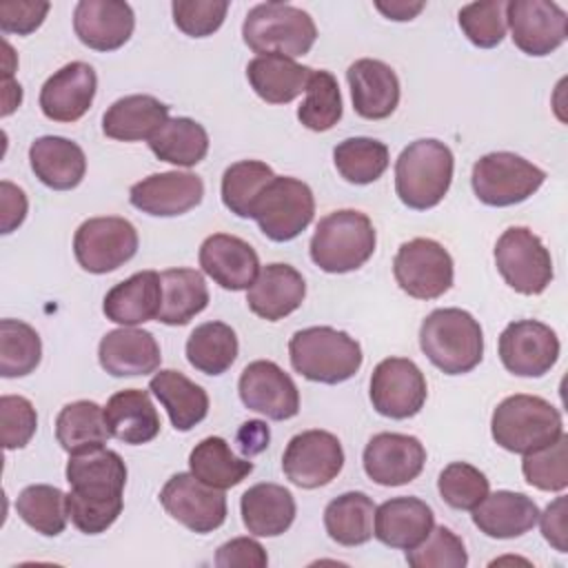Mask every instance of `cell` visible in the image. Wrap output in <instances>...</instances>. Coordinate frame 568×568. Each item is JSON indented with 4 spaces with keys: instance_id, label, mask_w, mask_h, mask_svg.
Listing matches in <instances>:
<instances>
[{
    "instance_id": "cell-54",
    "label": "cell",
    "mask_w": 568,
    "mask_h": 568,
    "mask_svg": "<svg viewBox=\"0 0 568 568\" xmlns=\"http://www.w3.org/2000/svg\"><path fill=\"white\" fill-rule=\"evenodd\" d=\"M266 564V550L251 537H235L222 544L215 552V566L220 568H264Z\"/></svg>"
},
{
    "instance_id": "cell-14",
    "label": "cell",
    "mask_w": 568,
    "mask_h": 568,
    "mask_svg": "<svg viewBox=\"0 0 568 568\" xmlns=\"http://www.w3.org/2000/svg\"><path fill=\"white\" fill-rule=\"evenodd\" d=\"M344 466V450L339 439L320 428L297 433L286 444L282 455V470L288 481L300 488H320L331 484Z\"/></svg>"
},
{
    "instance_id": "cell-31",
    "label": "cell",
    "mask_w": 568,
    "mask_h": 568,
    "mask_svg": "<svg viewBox=\"0 0 568 568\" xmlns=\"http://www.w3.org/2000/svg\"><path fill=\"white\" fill-rule=\"evenodd\" d=\"M104 422L111 437L131 446L155 439L162 426L151 395L140 388H124L111 395L104 406Z\"/></svg>"
},
{
    "instance_id": "cell-4",
    "label": "cell",
    "mask_w": 568,
    "mask_h": 568,
    "mask_svg": "<svg viewBox=\"0 0 568 568\" xmlns=\"http://www.w3.org/2000/svg\"><path fill=\"white\" fill-rule=\"evenodd\" d=\"M375 229L366 213L342 209L324 215L311 237V260L324 273H351L375 253Z\"/></svg>"
},
{
    "instance_id": "cell-3",
    "label": "cell",
    "mask_w": 568,
    "mask_h": 568,
    "mask_svg": "<svg viewBox=\"0 0 568 568\" xmlns=\"http://www.w3.org/2000/svg\"><path fill=\"white\" fill-rule=\"evenodd\" d=\"M455 158L453 151L435 140L410 142L395 162V191L402 204L415 211L437 206L450 189Z\"/></svg>"
},
{
    "instance_id": "cell-27",
    "label": "cell",
    "mask_w": 568,
    "mask_h": 568,
    "mask_svg": "<svg viewBox=\"0 0 568 568\" xmlns=\"http://www.w3.org/2000/svg\"><path fill=\"white\" fill-rule=\"evenodd\" d=\"M435 526L433 508L417 497H393L375 508L373 535L390 548L410 550L422 544Z\"/></svg>"
},
{
    "instance_id": "cell-50",
    "label": "cell",
    "mask_w": 568,
    "mask_h": 568,
    "mask_svg": "<svg viewBox=\"0 0 568 568\" xmlns=\"http://www.w3.org/2000/svg\"><path fill=\"white\" fill-rule=\"evenodd\" d=\"M406 561L413 568H464L468 555L462 537L446 526H433L422 544L406 550Z\"/></svg>"
},
{
    "instance_id": "cell-58",
    "label": "cell",
    "mask_w": 568,
    "mask_h": 568,
    "mask_svg": "<svg viewBox=\"0 0 568 568\" xmlns=\"http://www.w3.org/2000/svg\"><path fill=\"white\" fill-rule=\"evenodd\" d=\"M424 7H426V2H406V0L375 2V9H377L379 13H384L388 20H395V22L413 20Z\"/></svg>"
},
{
    "instance_id": "cell-12",
    "label": "cell",
    "mask_w": 568,
    "mask_h": 568,
    "mask_svg": "<svg viewBox=\"0 0 568 568\" xmlns=\"http://www.w3.org/2000/svg\"><path fill=\"white\" fill-rule=\"evenodd\" d=\"M395 282L415 300L442 297L453 286V257L430 237H415L397 248L393 260Z\"/></svg>"
},
{
    "instance_id": "cell-9",
    "label": "cell",
    "mask_w": 568,
    "mask_h": 568,
    "mask_svg": "<svg viewBox=\"0 0 568 568\" xmlns=\"http://www.w3.org/2000/svg\"><path fill=\"white\" fill-rule=\"evenodd\" d=\"M315 215V197L306 182L275 175L253 204L251 217L273 242L295 240Z\"/></svg>"
},
{
    "instance_id": "cell-29",
    "label": "cell",
    "mask_w": 568,
    "mask_h": 568,
    "mask_svg": "<svg viewBox=\"0 0 568 568\" xmlns=\"http://www.w3.org/2000/svg\"><path fill=\"white\" fill-rule=\"evenodd\" d=\"M162 306V277L155 271H140L115 284L106 295L102 311L106 320L122 326H138L158 320Z\"/></svg>"
},
{
    "instance_id": "cell-16",
    "label": "cell",
    "mask_w": 568,
    "mask_h": 568,
    "mask_svg": "<svg viewBox=\"0 0 568 568\" xmlns=\"http://www.w3.org/2000/svg\"><path fill=\"white\" fill-rule=\"evenodd\" d=\"M499 359L513 375L541 377L559 359V337L537 320L510 322L499 335Z\"/></svg>"
},
{
    "instance_id": "cell-59",
    "label": "cell",
    "mask_w": 568,
    "mask_h": 568,
    "mask_svg": "<svg viewBox=\"0 0 568 568\" xmlns=\"http://www.w3.org/2000/svg\"><path fill=\"white\" fill-rule=\"evenodd\" d=\"M4 109H2V115H9L20 102H22V87L18 82H13L11 78H4Z\"/></svg>"
},
{
    "instance_id": "cell-48",
    "label": "cell",
    "mask_w": 568,
    "mask_h": 568,
    "mask_svg": "<svg viewBox=\"0 0 568 568\" xmlns=\"http://www.w3.org/2000/svg\"><path fill=\"white\" fill-rule=\"evenodd\" d=\"M437 490L450 508L473 510L490 493V484L473 464L453 462L439 473Z\"/></svg>"
},
{
    "instance_id": "cell-21",
    "label": "cell",
    "mask_w": 568,
    "mask_h": 568,
    "mask_svg": "<svg viewBox=\"0 0 568 568\" xmlns=\"http://www.w3.org/2000/svg\"><path fill=\"white\" fill-rule=\"evenodd\" d=\"M98 75L87 62H69L58 69L40 89V109L53 122H75L93 104Z\"/></svg>"
},
{
    "instance_id": "cell-25",
    "label": "cell",
    "mask_w": 568,
    "mask_h": 568,
    "mask_svg": "<svg viewBox=\"0 0 568 568\" xmlns=\"http://www.w3.org/2000/svg\"><path fill=\"white\" fill-rule=\"evenodd\" d=\"M100 366L113 377L149 375L160 368L162 355L153 333L135 326L109 331L98 346Z\"/></svg>"
},
{
    "instance_id": "cell-24",
    "label": "cell",
    "mask_w": 568,
    "mask_h": 568,
    "mask_svg": "<svg viewBox=\"0 0 568 568\" xmlns=\"http://www.w3.org/2000/svg\"><path fill=\"white\" fill-rule=\"evenodd\" d=\"M306 297V282L291 264L273 262L260 268L255 282L246 288L248 308L266 320L277 322L302 306Z\"/></svg>"
},
{
    "instance_id": "cell-57",
    "label": "cell",
    "mask_w": 568,
    "mask_h": 568,
    "mask_svg": "<svg viewBox=\"0 0 568 568\" xmlns=\"http://www.w3.org/2000/svg\"><path fill=\"white\" fill-rule=\"evenodd\" d=\"M268 439H271L268 426L260 419H248L237 430V446H240L242 455H246V457L262 453L268 446Z\"/></svg>"
},
{
    "instance_id": "cell-22",
    "label": "cell",
    "mask_w": 568,
    "mask_h": 568,
    "mask_svg": "<svg viewBox=\"0 0 568 568\" xmlns=\"http://www.w3.org/2000/svg\"><path fill=\"white\" fill-rule=\"evenodd\" d=\"M78 40L93 51H115L135 29L131 4L122 0H80L73 9Z\"/></svg>"
},
{
    "instance_id": "cell-11",
    "label": "cell",
    "mask_w": 568,
    "mask_h": 568,
    "mask_svg": "<svg viewBox=\"0 0 568 568\" xmlns=\"http://www.w3.org/2000/svg\"><path fill=\"white\" fill-rule=\"evenodd\" d=\"M73 253L87 273H111L138 253V231L118 215L89 217L73 235Z\"/></svg>"
},
{
    "instance_id": "cell-2",
    "label": "cell",
    "mask_w": 568,
    "mask_h": 568,
    "mask_svg": "<svg viewBox=\"0 0 568 568\" xmlns=\"http://www.w3.org/2000/svg\"><path fill=\"white\" fill-rule=\"evenodd\" d=\"M419 348L442 373L464 375L484 357V333L468 311L435 308L422 322Z\"/></svg>"
},
{
    "instance_id": "cell-45",
    "label": "cell",
    "mask_w": 568,
    "mask_h": 568,
    "mask_svg": "<svg viewBox=\"0 0 568 568\" xmlns=\"http://www.w3.org/2000/svg\"><path fill=\"white\" fill-rule=\"evenodd\" d=\"M42 359V342L33 326L20 320L0 322V375L24 377L38 368Z\"/></svg>"
},
{
    "instance_id": "cell-51",
    "label": "cell",
    "mask_w": 568,
    "mask_h": 568,
    "mask_svg": "<svg viewBox=\"0 0 568 568\" xmlns=\"http://www.w3.org/2000/svg\"><path fill=\"white\" fill-rule=\"evenodd\" d=\"M175 27L191 38L215 33L229 11L226 0H175L171 4Z\"/></svg>"
},
{
    "instance_id": "cell-19",
    "label": "cell",
    "mask_w": 568,
    "mask_h": 568,
    "mask_svg": "<svg viewBox=\"0 0 568 568\" xmlns=\"http://www.w3.org/2000/svg\"><path fill=\"white\" fill-rule=\"evenodd\" d=\"M364 473L379 486H404L419 477L426 464L424 444L404 433H377L368 439Z\"/></svg>"
},
{
    "instance_id": "cell-32",
    "label": "cell",
    "mask_w": 568,
    "mask_h": 568,
    "mask_svg": "<svg viewBox=\"0 0 568 568\" xmlns=\"http://www.w3.org/2000/svg\"><path fill=\"white\" fill-rule=\"evenodd\" d=\"M169 120V106L153 95L135 93L115 100L102 115V131L106 138L120 142L151 140L155 131Z\"/></svg>"
},
{
    "instance_id": "cell-7",
    "label": "cell",
    "mask_w": 568,
    "mask_h": 568,
    "mask_svg": "<svg viewBox=\"0 0 568 568\" xmlns=\"http://www.w3.org/2000/svg\"><path fill=\"white\" fill-rule=\"evenodd\" d=\"M490 433L504 450L526 455L552 444L564 433V422L561 413L548 399L517 393L497 404Z\"/></svg>"
},
{
    "instance_id": "cell-6",
    "label": "cell",
    "mask_w": 568,
    "mask_h": 568,
    "mask_svg": "<svg viewBox=\"0 0 568 568\" xmlns=\"http://www.w3.org/2000/svg\"><path fill=\"white\" fill-rule=\"evenodd\" d=\"M242 38L253 53L293 60L311 51L317 40V27L304 9L273 0L255 4L246 13Z\"/></svg>"
},
{
    "instance_id": "cell-44",
    "label": "cell",
    "mask_w": 568,
    "mask_h": 568,
    "mask_svg": "<svg viewBox=\"0 0 568 568\" xmlns=\"http://www.w3.org/2000/svg\"><path fill=\"white\" fill-rule=\"evenodd\" d=\"M275 178L273 169L260 160H240L222 175V202L237 217H251L253 204L264 186Z\"/></svg>"
},
{
    "instance_id": "cell-52",
    "label": "cell",
    "mask_w": 568,
    "mask_h": 568,
    "mask_svg": "<svg viewBox=\"0 0 568 568\" xmlns=\"http://www.w3.org/2000/svg\"><path fill=\"white\" fill-rule=\"evenodd\" d=\"M0 426H2V446L7 450L24 448L38 428V415L33 404L22 395H2Z\"/></svg>"
},
{
    "instance_id": "cell-35",
    "label": "cell",
    "mask_w": 568,
    "mask_h": 568,
    "mask_svg": "<svg viewBox=\"0 0 568 568\" xmlns=\"http://www.w3.org/2000/svg\"><path fill=\"white\" fill-rule=\"evenodd\" d=\"M313 69L284 55H257L246 64L251 89L268 104H288L306 91Z\"/></svg>"
},
{
    "instance_id": "cell-33",
    "label": "cell",
    "mask_w": 568,
    "mask_h": 568,
    "mask_svg": "<svg viewBox=\"0 0 568 568\" xmlns=\"http://www.w3.org/2000/svg\"><path fill=\"white\" fill-rule=\"evenodd\" d=\"M240 513L251 535L277 537L286 532L295 519V499L288 488L262 481L244 490Z\"/></svg>"
},
{
    "instance_id": "cell-41",
    "label": "cell",
    "mask_w": 568,
    "mask_h": 568,
    "mask_svg": "<svg viewBox=\"0 0 568 568\" xmlns=\"http://www.w3.org/2000/svg\"><path fill=\"white\" fill-rule=\"evenodd\" d=\"M237 348V335L229 324L204 322L186 339V359L204 375H222L233 366Z\"/></svg>"
},
{
    "instance_id": "cell-37",
    "label": "cell",
    "mask_w": 568,
    "mask_h": 568,
    "mask_svg": "<svg viewBox=\"0 0 568 568\" xmlns=\"http://www.w3.org/2000/svg\"><path fill=\"white\" fill-rule=\"evenodd\" d=\"M109 437L104 408L91 399L71 402L55 417V439L69 455L104 446Z\"/></svg>"
},
{
    "instance_id": "cell-43",
    "label": "cell",
    "mask_w": 568,
    "mask_h": 568,
    "mask_svg": "<svg viewBox=\"0 0 568 568\" xmlns=\"http://www.w3.org/2000/svg\"><path fill=\"white\" fill-rule=\"evenodd\" d=\"M388 146L375 138H346L333 149L337 173L351 184H371L388 169Z\"/></svg>"
},
{
    "instance_id": "cell-36",
    "label": "cell",
    "mask_w": 568,
    "mask_h": 568,
    "mask_svg": "<svg viewBox=\"0 0 568 568\" xmlns=\"http://www.w3.org/2000/svg\"><path fill=\"white\" fill-rule=\"evenodd\" d=\"M162 277V306L158 322L166 326H184L209 306V288L204 275L195 268H169Z\"/></svg>"
},
{
    "instance_id": "cell-42",
    "label": "cell",
    "mask_w": 568,
    "mask_h": 568,
    "mask_svg": "<svg viewBox=\"0 0 568 568\" xmlns=\"http://www.w3.org/2000/svg\"><path fill=\"white\" fill-rule=\"evenodd\" d=\"M20 519L44 537H58L67 528V495L58 486L33 484L20 490L16 499Z\"/></svg>"
},
{
    "instance_id": "cell-15",
    "label": "cell",
    "mask_w": 568,
    "mask_h": 568,
    "mask_svg": "<svg viewBox=\"0 0 568 568\" xmlns=\"http://www.w3.org/2000/svg\"><path fill=\"white\" fill-rule=\"evenodd\" d=\"M164 510L193 532H213L226 519V495L200 481L193 473L173 475L160 490Z\"/></svg>"
},
{
    "instance_id": "cell-53",
    "label": "cell",
    "mask_w": 568,
    "mask_h": 568,
    "mask_svg": "<svg viewBox=\"0 0 568 568\" xmlns=\"http://www.w3.org/2000/svg\"><path fill=\"white\" fill-rule=\"evenodd\" d=\"M51 4L38 0H9L0 4V29L4 33L29 36L47 18Z\"/></svg>"
},
{
    "instance_id": "cell-40",
    "label": "cell",
    "mask_w": 568,
    "mask_h": 568,
    "mask_svg": "<svg viewBox=\"0 0 568 568\" xmlns=\"http://www.w3.org/2000/svg\"><path fill=\"white\" fill-rule=\"evenodd\" d=\"M149 149L162 162L195 166L209 153V133L191 118H169L149 140Z\"/></svg>"
},
{
    "instance_id": "cell-5",
    "label": "cell",
    "mask_w": 568,
    "mask_h": 568,
    "mask_svg": "<svg viewBox=\"0 0 568 568\" xmlns=\"http://www.w3.org/2000/svg\"><path fill=\"white\" fill-rule=\"evenodd\" d=\"M295 373L320 384H342L362 366V348L355 337L333 326H308L288 342Z\"/></svg>"
},
{
    "instance_id": "cell-49",
    "label": "cell",
    "mask_w": 568,
    "mask_h": 568,
    "mask_svg": "<svg viewBox=\"0 0 568 568\" xmlns=\"http://www.w3.org/2000/svg\"><path fill=\"white\" fill-rule=\"evenodd\" d=\"M459 27L464 36L479 49L497 47L508 29L506 22V2L504 0H486L464 4L457 13Z\"/></svg>"
},
{
    "instance_id": "cell-34",
    "label": "cell",
    "mask_w": 568,
    "mask_h": 568,
    "mask_svg": "<svg viewBox=\"0 0 568 568\" xmlns=\"http://www.w3.org/2000/svg\"><path fill=\"white\" fill-rule=\"evenodd\" d=\"M149 390L166 408L173 428L180 433L191 430L209 415L206 390L200 384L191 382L180 371L164 368V371L155 373L149 382Z\"/></svg>"
},
{
    "instance_id": "cell-46",
    "label": "cell",
    "mask_w": 568,
    "mask_h": 568,
    "mask_svg": "<svg viewBox=\"0 0 568 568\" xmlns=\"http://www.w3.org/2000/svg\"><path fill=\"white\" fill-rule=\"evenodd\" d=\"M342 118V93L331 71H313L306 84V98L297 109V120L311 131H328Z\"/></svg>"
},
{
    "instance_id": "cell-56",
    "label": "cell",
    "mask_w": 568,
    "mask_h": 568,
    "mask_svg": "<svg viewBox=\"0 0 568 568\" xmlns=\"http://www.w3.org/2000/svg\"><path fill=\"white\" fill-rule=\"evenodd\" d=\"M566 497H557L552 504L546 506L544 513H539L541 535L544 539L559 552L568 550V526H566Z\"/></svg>"
},
{
    "instance_id": "cell-17",
    "label": "cell",
    "mask_w": 568,
    "mask_h": 568,
    "mask_svg": "<svg viewBox=\"0 0 568 568\" xmlns=\"http://www.w3.org/2000/svg\"><path fill=\"white\" fill-rule=\"evenodd\" d=\"M506 22L513 42L528 55H548L566 42L568 18L557 2L510 0L506 2Z\"/></svg>"
},
{
    "instance_id": "cell-1",
    "label": "cell",
    "mask_w": 568,
    "mask_h": 568,
    "mask_svg": "<svg viewBox=\"0 0 568 568\" xmlns=\"http://www.w3.org/2000/svg\"><path fill=\"white\" fill-rule=\"evenodd\" d=\"M67 510L71 524L84 535H100L122 513L126 484L124 459L104 446L75 453L67 462Z\"/></svg>"
},
{
    "instance_id": "cell-38",
    "label": "cell",
    "mask_w": 568,
    "mask_h": 568,
    "mask_svg": "<svg viewBox=\"0 0 568 568\" xmlns=\"http://www.w3.org/2000/svg\"><path fill=\"white\" fill-rule=\"evenodd\" d=\"M191 473L220 490L237 486L253 473V462L237 457L226 439L222 437H204L189 455Z\"/></svg>"
},
{
    "instance_id": "cell-47",
    "label": "cell",
    "mask_w": 568,
    "mask_h": 568,
    "mask_svg": "<svg viewBox=\"0 0 568 568\" xmlns=\"http://www.w3.org/2000/svg\"><path fill=\"white\" fill-rule=\"evenodd\" d=\"M521 473L530 486L548 493H561L568 486V435L561 433L552 444L526 453Z\"/></svg>"
},
{
    "instance_id": "cell-55",
    "label": "cell",
    "mask_w": 568,
    "mask_h": 568,
    "mask_svg": "<svg viewBox=\"0 0 568 568\" xmlns=\"http://www.w3.org/2000/svg\"><path fill=\"white\" fill-rule=\"evenodd\" d=\"M27 195L20 186L2 180L0 182V231L7 235L18 229L27 217Z\"/></svg>"
},
{
    "instance_id": "cell-8",
    "label": "cell",
    "mask_w": 568,
    "mask_h": 568,
    "mask_svg": "<svg viewBox=\"0 0 568 568\" xmlns=\"http://www.w3.org/2000/svg\"><path fill=\"white\" fill-rule=\"evenodd\" d=\"M546 173L526 158L510 151L481 155L473 164L470 184L479 202L488 206H513L528 200L544 184Z\"/></svg>"
},
{
    "instance_id": "cell-13",
    "label": "cell",
    "mask_w": 568,
    "mask_h": 568,
    "mask_svg": "<svg viewBox=\"0 0 568 568\" xmlns=\"http://www.w3.org/2000/svg\"><path fill=\"white\" fill-rule=\"evenodd\" d=\"M426 377L413 359L386 357L371 375V404L390 419H408L426 404Z\"/></svg>"
},
{
    "instance_id": "cell-30",
    "label": "cell",
    "mask_w": 568,
    "mask_h": 568,
    "mask_svg": "<svg viewBox=\"0 0 568 568\" xmlns=\"http://www.w3.org/2000/svg\"><path fill=\"white\" fill-rule=\"evenodd\" d=\"M29 162L36 178L53 189L69 191L75 189L87 173L84 151L69 138L42 135L29 146Z\"/></svg>"
},
{
    "instance_id": "cell-39",
    "label": "cell",
    "mask_w": 568,
    "mask_h": 568,
    "mask_svg": "<svg viewBox=\"0 0 568 568\" xmlns=\"http://www.w3.org/2000/svg\"><path fill=\"white\" fill-rule=\"evenodd\" d=\"M375 504L366 493L351 490L324 508V528L339 546H362L373 537Z\"/></svg>"
},
{
    "instance_id": "cell-10",
    "label": "cell",
    "mask_w": 568,
    "mask_h": 568,
    "mask_svg": "<svg viewBox=\"0 0 568 568\" xmlns=\"http://www.w3.org/2000/svg\"><path fill=\"white\" fill-rule=\"evenodd\" d=\"M495 264L504 282L521 295H539L552 282V257L528 226L506 229L495 244Z\"/></svg>"
},
{
    "instance_id": "cell-28",
    "label": "cell",
    "mask_w": 568,
    "mask_h": 568,
    "mask_svg": "<svg viewBox=\"0 0 568 568\" xmlns=\"http://www.w3.org/2000/svg\"><path fill=\"white\" fill-rule=\"evenodd\" d=\"M539 519L537 504L515 490H497L488 493L473 508V524L493 539H515L524 532L532 530Z\"/></svg>"
},
{
    "instance_id": "cell-23",
    "label": "cell",
    "mask_w": 568,
    "mask_h": 568,
    "mask_svg": "<svg viewBox=\"0 0 568 568\" xmlns=\"http://www.w3.org/2000/svg\"><path fill=\"white\" fill-rule=\"evenodd\" d=\"M200 266L222 288L244 291L260 273V257L242 237L213 233L200 246Z\"/></svg>"
},
{
    "instance_id": "cell-18",
    "label": "cell",
    "mask_w": 568,
    "mask_h": 568,
    "mask_svg": "<svg viewBox=\"0 0 568 568\" xmlns=\"http://www.w3.org/2000/svg\"><path fill=\"white\" fill-rule=\"evenodd\" d=\"M237 393L248 410L273 422H284L300 413V390L295 382L271 359L251 362L240 375Z\"/></svg>"
},
{
    "instance_id": "cell-26",
    "label": "cell",
    "mask_w": 568,
    "mask_h": 568,
    "mask_svg": "<svg viewBox=\"0 0 568 568\" xmlns=\"http://www.w3.org/2000/svg\"><path fill=\"white\" fill-rule=\"evenodd\" d=\"M346 80L357 115L366 120H384L397 109L399 80L386 62L373 58L355 60L346 71Z\"/></svg>"
},
{
    "instance_id": "cell-20",
    "label": "cell",
    "mask_w": 568,
    "mask_h": 568,
    "mask_svg": "<svg viewBox=\"0 0 568 568\" xmlns=\"http://www.w3.org/2000/svg\"><path fill=\"white\" fill-rule=\"evenodd\" d=\"M204 197V182L195 173L164 171L135 182L129 191V202L155 217H175L195 209Z\"/></svg>"
}]
</instances>
